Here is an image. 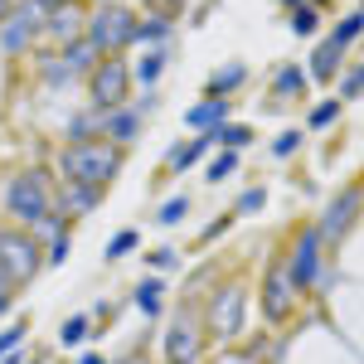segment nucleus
I'll list each match as a JSON object with an SVG mask.
<instances>
[{"mask_svg":"<svg viewBox=\"0 0 364 364\" xmlns=\"http://www.w3.org/2000/svg\"><path fill=\"white\" fill-rule=\"evenodd\" d=\"M287 25H291V34H301V39H306V34H316V29H321V5H296V10H291V15H287Z\"/></svg>","mask_w":364,"mask_h":364,"instance_id":"cd10ccee","label":"nucleus"},{"mask_svg":"<svg viewBox=\"0 0 364 364\" xmlns=\"http://www.w3.org/2000/svg\"><path fill=\"white\" fill-rule=\"evenodd\" d=\"M180 5H185V0H156V10H161V15H170V20H175V10H180Z\"/></svg>","mask_w":364,"mask_h":364,"instance_id":"79ce46f5","label":"nucleus"},{"mask_svg":"<svg viewBox=\"0 0 364 364\" xmlns=\"http://www.w3.org/2000/svg\"><path fill=\"white\" fill-rule=\"evenodd\" d=\"M10 10H15V0H0V20H5V15H10Z\"/></svg>","mask_w":364,"mask_h":364,"instance_id":"a18cd8bd","label":"nucleus"},{"mask_svg":"<svg viewBox=\"0 0 364 364\" xmlns=\"http://www.w3.org/2000/svg\"><path fill=\"white\" fill-rule=\"evenodd\" d=\"M122 151H117L112 141L92 136V141H68L63 151H58V175L63 180H78V185H97V190H107L117 180V170H122Z\"/></svg>","mask_w":364,"mask_h":364,"instance_id":"f257e3e1","label":"nucleus"},{"mask_svg":"<svg viewBox=\"0 0 364 364\" xmlns=\"http://www.w3.org/2000/svg\"><path fill=\"white\" fill-rule=\"evenodd\" d=\"M166 63H170V49H151V54H146V58L136 63V68H132V83L156 87V78L166 73Z\"/></svg>","mask_w":364,"mask_h":364,"instance_id":"5701e85b","label":"nucleus"},{"mask_svg":"<svg viewBox=\"0 0 364 364\" xmlns=\"http://www.w3.org/2000/svg\"><path fill=\"white\" fill-rule=\"evenodd\" d=\"M306 68H296V63H277V73H272V92H277V102H296V97H306Z\"/></svg>","mask_w":364,"mask_h":364,"instance_id":"a211bd4d","label":"nucleus"},{"mask_svg":"<svg viewBox=\"0 0 364 364\" xmlns=\"http://www.w3.org/2000/svg\"><path fill=\"white\" fill-rule=\"evenodd\" d=\"M199 350H204V336L195 321H175L166 331V364H195Z\"/></svg>","mask_w":364,"mask_h":364,"instance_id":"9b49d317","label":"nucleus"},{"mask_svg":"<svg viewBox=\"0 0 364 364\" xmlns=\"http://www.w3.org/2000/svg\"><path fill=\"white\" fill-rule=\"evenodd\" d=\"M360 29H364V10H350V15H340V20H336V29H331V44L350 49V44L360 39Z\"/></svg>","mask_w":364,"mask_h":364,"instance_id":"393cba45","label":"nucleus"},{"mask_svg":"<svg viewBox=\"0 0 364 364\" xmlns=\"http://www.w3.org/2000/svg\"><path fill=\"white\" fill-rule=\"evenodd\" d=\"M78 364H107V360H102V355L92 350V355H83V360H78Z\"/></svg>","mask_w":364,"mask_h":364,"instance_id":"c03bdc74","label":"nucleus"},{"mask_svg":"<svg viewBox=\"0 0 364 364\" xmlns=\"http://www.w3.org/2000/svg\"><path fill=\"white\" fill-rule=\"evenodd\" d=\"M311 5H331V0H311Z\"/></svg>","mask_w":364,"mask_h":364,"instance_id":"8fccbe9b","label":"nucleus"},{"mask_svg":"<svg viewBox=\"0 0 364 364\" xmlns=\"http://www.w3.org/2000/svg\"><path fill=\"white\" fill-rule=\"evenodd\" d=\"M122 364H146V355H132V360H122Z\"/></svg>","mask_w":364,"mask_h":364,"instance_id":"09e8293b","label":"nucleus"},{"mask_svg":"<svg viewBox=\"0 0 364 364\" xmlns=\"http://www.w3.org/2000/svg\"><path fill=\"white\" fill-rule=\"evenodd\" d=\"M277 5H287V10H296V5H306V0H277Z\"/></svg>","mask_w":364,"mask_h":364,"instance_id":"de8ad7c7","label":"nucleus"},{"mask_svg":"<svg viewBox=\"0 0 364 364\" xmlns=\"http://www.w3.org/2000/svg\"><path fill=\"white\" fill-rule=\"evenodd\" d=\"M209 146H214V132H199V136H195V141H185V146H170V156H166V170H170V175H180V170L199 166Z\"/></svg>","mask_w":364,"mask_h":364,"instance_id":"dca6fc26","label":"nucleus"},{"mask_svg":"<svg viewBox=\"0 0 364 364\" xmlns=\"http://www.w3.org/2000/svg\"><path fill=\"white\" fill-rule=\"evenodd\" d=\"M233 209H238V214H262V209H267V190H262V185H252V190H243Z\"/></svg>","mask_w":364,"mask_h":364,"instance_id":"72a5a7b5","label":"nucleus"},{"mask_svg":"<svg viewBox=\"0 0 364 364\" xmlns=\"http://www.w3.org/2000/svg\"><path fill=\"white\" fill-rule=\"evenodd\" d=\"M68 252H73V238H68V233H58L54 243H44V262H49V267H63V262H68Z\"/></svg>","mask_w":364,"mask_h":364,"instance_id":"f704fd0d","label":"nucleus"},{"mask_svg":"<svg viewBox=\"0 0 364 364\" xmlns=\"http://www.w3.org/2000/svg\"><path fill=\"white\" fill-rule=\"evenodd\" d=\"M34 5H39L44 15H49V10H58V5H73V0H34Z\"/></svg>","mask_w":364,"mask_h":364,"instance_id":"37998d69","label":"nucleus"},{"mask_svg":"<svg viewBox=\"0 0 364 364\" xmlns=\"http://www.w3.org/2000/svg\"><path fill=\"white\" fill-rule=\"evenodd\" d=\"M10 301H15V282H10L5 272H0V316L10 311Z\"/></svg>","mask_w":364,"mask_h":364,"instance_id":"ea45409f","label":"nucleus"},{"mask_svg":"<svg viewBox=\"0 0 364 364\" xmlns=\"http://www.w3.org/2000/svg\"><path fill=\"white\" fill-rule=\"evenodd\" d=\"M49 209H54V199H49V175H44V170H20V175L5 185V214L20 228L39 224Z\"/></svg>","mask_w":364,"mask_h":364,"instance_id":"7ed1b4c3","label":"nucleus"},{"mask_svg":"<svg viewBox=\"0 0 364 364\" xmlns=\"http://www.w3.org/2000/svg\"><path fill=\"white\" fill-rule=\"evenodd\" d=\"M228 112H233L228 97H204V102H195V107L185 112V122H190L195 132H214V127H224V122H228Z\"/></svg>","mask_w":364,"mask_h":364,"instance_id":"f3484780","label":"nucleus"},{"mask_svg":"<svg viewBox=\"0 0 364 364\" xmlns=\"http://www.w3.org/2000/svg\"><path fill=\"white\" fill-rule=\"evenodd\" d=\"M146 5H151V10H156V0H146Z\"/></svg>","mask_w":364,"mask_h":364,"instance_id":"603ef678","label":"nucleus"},{"mask_svg":"<svg viewBox=\"0 0 364 364\" xmlns=\"http://www.w3.org/2000/svg\"><path fill=\"white\" fill-rule=\"evenodd\" d=\"M39 29H44V10L34 0H15V10L0 20V49L5 54H25L29 44L39 39Z\"/></svg>","mask_w":364,"mask_h":364,"instance_id":"423d86ee","label":"nucleus"},{"mask_svg":"<svg viewBox=\"0 0 364 364\" xmlns=\"http://www.w3.org/2000/svg\"><path fill=\"white\" fill-rule=\"evenodd\" d=\"M252 127H243V122H224V127H214V141H219V151H243V146H252Z\"/></svg>","mask_w":364,"mask_h":364,"instance_id":"b1692460","label":"nucleus"},{"mask_svg":"<svg viewBox=\"0 0 364 364\" xmlns=\"http://www.w3.org/2000/svg\"><path fill=\"white\" fill-rule=\"evenodd\" d=\"M39 267H44V252H39V243L29 238L25 228H0V272L15 287H25Z\"/></svg>","mask_w":364,"mask_h":364,"instance_id":"39448f33","label":"nucleus"},{"mask_svg":"<svg viewBox=\"0 0 364 364\" xmlns=\"http://www.w3.org/2000/svg\"><path fill=\"white\" fill-rule=\"evenodd\" d=\"M136 10L127 5V0H112V5H92V15L83 20V39L97 49L102 58L122 54V49H132V34H136Z\"/></svg>","mask_w":364,"mask_h":364,"instance_id":"f03ea898","label":"nucleus"},{"mask_svg":"<svg viewBox=\"0 0 364 364\" xmlns=\"http://www.w3.org/2000/svg\"><path fill=\"white\" fill-rule=\"evenodd\" d=\"M102 141H112L117 151H127L132 141L141 136V112L136 107H112V112H102Z\"/></svg>","mask_w":364,"mask_h":364,"instance_id":"f8f14e48","label":"nucleus"},{"mask_svg":"<svg viewBox=\"0 0 364 364\" xmlns=\"http://www.w3.org/2000/svg\"><path fill=\"white\" fill-rule=\"evenodd\" d=\"M136 243H141L136 228H122V233H112V243H107V262H122V257L136 248Z\"/></svg>","mask_w":364,"mask_h":364,"instance_id":"473e14b6","label":"nucleus"},{"mask_svg":"<svg viewBox=\"0 0 364 364\" xmlns=\"http://www.w3.org/2000/svg\"><path fill=\"white\" fill-rule=\"evenodd\" d=\"M301 141H306V132H296V127L282 132V136L272 141V156H291V151H301Z\"/></svg>","mask_w":364,"mask_h":364,"instance_id":"e433bc0d","label":"nucleus"},{"mask_svg":"<svg viewBox=\"0 0 364 364\" xmlns=\"http://www.w3.org/2000/svg\"><path fill=\"white\" fill-rule=\"evenodd\" d=\"M63 68H68V73H73V78H83V73H92V68H97V49H92V44H87V39H73V44H63Z\"/></svg>","mask_w":364,"mask_h":364,"instance_id":"412c9836","label":"nucleus"},{"mask_svg":"<svg viewBox=\"0 0 364 364\" xmlns=\"http://www.w3.org/2000/svg\"><path fill=\"white\" fill-rule=\"evenodd\" d=\"M92 5H112V0H92Z\"/></svg>","mask_w":364,"mask_h":364,"instance_id":"3c124183","label":"nucleus"},{"mask_svg":"<svg viewBox=\"0 0 364 364\" xmlns=\"http://www.w3.org/2000/svg\"><path fill=\"white\" fill-rule=\"evenodd\" d=\"M243 83H248V63L233 58V63H224V68L209 73V87H204V92H209V97H228L233 87H243Z\"/></svg>","mask_w":364,"mask_h":364,"instance_id":"6ab92c4d","label":"nucleus"},{"mask_svg":"<svg viewBox=\"0 0 364 364\" xmlns=\"http://www.w3.org/2000/svg\"><path fill=\"white\" fill-rule=\"evenodd\" d=\"M185 214H190V195H175V199H166V204H161V209H156V224H180V219H185Z\"/></svg>","mask_w":364,"mask_h":364,"instance_id":"2f4dec72","label":"nucleus"},{"mask_svg":"<svg viewBox=\"0 0 364 364\" xmlns=\"http://www.w3.org/2000/svg\"><path fill=\"white\" fill-rule=\"evenodd\" d=\"M233 170H238V151H219V156L204 166V180H209V185H219V180L233 175Z\"/></svg>","mask_w":364,"mask_h":364,"instance_id":"7c9ffc66","label":"nucleus"},{"mask_svg":"<svg viewBox=\"0 0 364 364\" xmlns=\"http://www.w3.org/2000/svg\"><path fill=\"white\" fill-rule=\"evenodd\" d=\"M170 34H175V20H170V15H161V10H151L146 20H136L132 44H166Z\"/></svg>","mask_w":364,"mask_h":364,"instance_id":"4be33fe9","label":"nucleus"},{"mask_svg":"<svg viewBox=\"0 0 364 364\" xmlns=\"http://www.w3.org/2000/svg\"><path fill=\"white\" fill-rule=\"evenodd\" d=\"M83 5L73 0V5H58V10H49L44 15V34L49 39H58V44H73V39H83Z\"/></svg>","mask_w":364,"mask_h":364,"instance_id":"ddd939ff","label":"nucleus"},{"mask_svg":"<svg viewBox=\"0 0 364 364\" xmlns=\"http://www.w3.org/2000/svg\"><path fill=\"white\" fill-rule=\"evenodd\" d=\"M87 336H92V316H68V321L58 326V345H63V350H73V345H83Z\"/></svg>","mask_w":364,"mask_h":364,"instance_id":"bb28decb","label":"nucleus"},{"mask_svg":"<svg viewBox=\"0 0 364 364\" xmlns=\"http://www.w3.org/2000/svg\"><path fill=\"white\" fill-rule=\"evenodd\" d=\"M321 233H316V224L301 228L296 233V243H291V257H287V277H291V287L296 291H306L311 282H316V272H321Z\"/></svg>","mask_w":364,"mask_h":364,"instance_id":"0eeeda50","label":"nucleus"},{"mask_svg":"<svg viewBox=\"0 0 364 364\" xmlns=\"http://www.w3.org/2000/svg\"><path fill=\"white\" fill-rule=\"evenodd\" d=\"M87 87H92V107H97V112L127 107V92H132V63H127L122 54L97 58V68L87 73Z\"/></svg>","mask_w":364,"mask_h":364,"instance_id":"20e7f679","label":"nucleus"},{"mask_svg":"<svg viewBox=\"0 0 364 364\" xmlns=\"http://www.w3.org/2000/svg\"><path fill=\"white\" fill-rule=\"evenodd\" d=\"M355 214H360V190L350 185L340 199H331V209L321 214V224H316V233H321V243H340L345 233H350V224H355Z\"/></svg>","mask_w":364,"mask_h":364,"instance_id":"9d476101","label":"nucleus"},{"mask_svg":"<svg viewBox=\"0 0 364 364\" xmlns=\"http://www.w3.org/2000/svg\"><path fill=\"white\" fill-rule=\"evenodd\" d=\"M97 132H102V112L97 107H87V112H78L68 122V141H92Z\"/></svg>","mask_w":364,"mask_h":364,"instance_id":"c756f323","label":"nucleus"},{"mask_svg":"<svg viewBox=\"0 0 364 364\" xmlns=\"http://www.w3.org/2000/svg\"><path fill=\"white\" fill-rule=\"evenodd\" d=\"M243 316H248V287L243 282H228L224 291L214 296V306H209L214 336H238L243 331Z\"/></svg>","mask_w":364,"mask_h":364,"instance_id":"6e6552de","label":"nucleus"},{"mask_svg":"<svg viewBox=\"0 0 364 364\" xmlns=\"http://www.w3.org/2000/svg\"><path fill=\"white\" fill-rule=\"evenodd\" d=\"M340 107H345L340 97L316 102V107H311V117H306V132H326V127H336V122H340Z\"/></svg>","mask_w":364,"mask_h":364,"instance_id":"c85d7f7f","label":"nucleus"},{"mask_svg":"<svg viewBox=\"0 0 364 364\" xmlns=\"http://www.w3.org/2000/svg\"><path fill=\"white\" fill-rule=\"evenodd\" d=\"M25 336H29V321H15L10 331H0V355H10V350H15Z\"/></svg>","mask_w":364,"mask_h":364,"instance_id":"4c0bfd02","label":"nucleus"},{"mask_svg":"<svg viewBox=\"0 0 364 364\" xmlns=\"http://www.w3.org/2000/svg\"><path fill=\"white\" fill-rule=\"evenodd\" d=\"M132 301L141 306V316H151V321H156V316L166 311V282H161V277H141L136 291H132Z\"/></svg>","mask_w":364,"mask_h":364,"instance_id":"aec40b11","label":"nucleus"},{"mask_svg":"<svg viewBox=\"0 0 364 364\" xmlns=\"http://www.w3.org/2000/svg\"><path fill=\"white\" fill-rule=\"evenodd\" d=\"M296 296H301V291L287 277V262H272L267 277H262V316H267V321H287V316L296 311Z\"/></svg>","mask_w":364,"mask_h":364,"instance_id":"1a4fd4ad","label":"nucleus"},{"mask_svg":"<svg viewBox=\"0 0 364 364\" xmlns=\"http://www.w3.org/2000/svg\"><path fill=\"white\" fill-rule=\"evenodd\" d=\"M156 107H161V97H156V92H146V97L136 102V112H141V117H146V112H156Z\"/></svg>","mask_w":364,"mask_h":364,"instance_id":"a19ab883","label":"nucleus"},{"mask_svg":"<svg viewBox=\"0 0 364 364\" xmlns=\"http://www.w3.org/2000/svg\"><path fill=\"white\" fill-rule=\"evenodd\" d=\"M364 92V73L360 68H345V78H340V102H360Z\"/></svg>","mask_w":364,"mask_h":364,"instance_id":"c9c22d12","label":"nucleus"},{"mask_svg":"<svg viewBox=\"0 0 364 364\" xmlns=\"http://www.w3.org/2000/svg\"><path fill=\"white\" fill-rule=\"evenodd\" d=\"M0 364H25V360L20 355H0Z\"/></svg>","mask_w":364,"mask_h":364,"instance_id":"49530a36","label":"nucleus"},{"mask_svg":"<svg viewBox=\"0 0 364 364\" xmlns=\"http://www.w3.org/2000/svg\"><path fill=\"white\" fill-rule=\"evenodd\" d=\"M97 204H102V190H97V185H78V180H63V190H58V214H73V219H78V214H92V209H97Z\"/></svg>","mask_w":364,"mask_h":364,"instance_id":"4468645a","label":"nucleus"},{"mask_svg":"<svg viewBox=\"0 0 364 364\" xmlns=\"http://www.w3.org/2000/svg\"><path fill=\"white\" fill-rule=\"evenodd\" d=\"M29 364H44V360H29Z\"/></svg>","mask_w":364,"mask_h":364,"instance_id":"864d4df0","label":"nucleus"},{"mask_svg":"<svg viewBox=\"0 0 364 364\" xmlns=\"http://www.w3.org/2000/svg\"><path fill=\"white\" fill-rule=\"evenodd\" d=\"M340 63H345V49H340V44H331V39H321V44H316V54H311L306 78H316V83H336Z\"/></svg>","mask_w":364,"mask_h":364,"instance_id":"2eb2a0df","label":"nucleus"},{"mask_svg":"<svg viewBox=\"0 0 364 364\" xmlns=\"http://www.w3.org/2000/svg\"><path fill=\"white\" fill-rule=\"evenodd\" d=\"M39 78H44V87H54V92L73 83V73L63 68V58H58V54H39Z\"/></svg>","mask_w":364,"mask_h":364,"instance_id":"a878e982","label":"nucleus"},{"mask_svg":"<svg viewBox=\"0 0 364 364\" xmlns=\"http://www.w3.org/2000/svg\"><path fill=\"white\" fill-rule=\"evenodd\" d=\"M151 267H161V272H180V252H175V248H156V252H151Z\"/></svg>","mask_w":364,"mask_h":364,"instance_id":"58836bf2","label":"nucleus"}]
</instances>
